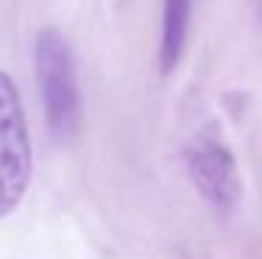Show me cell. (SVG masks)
I'll return each mask as SVG.
<instances>
[{"label":"cell","mask_w":262,"mask_h":259,"mask_svg":"<svg viewBox=\"0 0 262 259\" xmlns=\"http://www.w3.org/2000/svg\"><path fill=\"white\" fill-rule=\"evenodd\" d=\"M34 70L48 128L56 139H70L81 123V92L73 51L56 28H42L36 36Z\"/></svg>","instance_id":"6da1fadb"},{"label":"cell","mask_w":262,"mask_h":259,"mask_svg":"<svg viewBox=\"0 0 262 259\" xmlns=\"http://www.w3.org/2000/svg\"><path fill=\"white\" fill-rule=\"evenodd\" d=\"M192 0H165L162 3V45H159V64L162 73H170L182 61L187 31H190Z\"/></svg>","instance_id":"277c9868"},{"label":"cell","mask_w":262,"mask_h":259,"mask_svg":"<svg viewBox=\"0 0 262 259\" xmlns=\"http://www.w3.org/2000/svg\"><path fill=\"white\" fill-rule=\"evenodd\" d=\"M187 170L195 190L215 209H234L243 193L240 170H237L234 153L217 134L204 131L195 143L187 148Z\"/></svg>","instance_id":"3957f363"},{"label":"cell","mask_w":262,"mask_h":259,"mask_svg":"<svg viewBox=\"0 0 262 259\" xmlns=\"http://www.w3.org/2000/svg\"><path fill=\"white\" fill-rule=\"evenodd\" d=\"M31 134L20 89L0 70V220L17 212L31 184Z\"/></svg>","instance_id":"7a4b0ae2"}]
</instances>
